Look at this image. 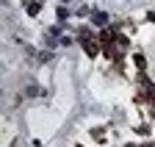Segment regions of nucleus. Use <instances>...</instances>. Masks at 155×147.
<instances>
[{
    "mask_svg": "<svg viewBox=\"0 0 155 147\" xmlns=\"http://www.w3.org/2000/svg\"><path fill=\"white\" fill-rule=\"evenodd\" d=\"M91 22H94L97 28H103V25L108 22V14H103V11H91Z\"/></svg>",
    "mask_w": 155,
    "mask_h": 147,
    "instance_id": "1",
    "label": "nucleus"
},
{
    "mask_svg": "<svg viewBox=\"0 0 155 147\" xmlns=\"http://www.w3.org/2000/svg\"><path fill=\"white\" fill-rule=\"evenodd\" d=\"M83 47H86L89 56H97V42L94 39H83Z\"/></svg>",
    "mask_w": 155,
    "mask_h": 147,
    "instance_id": "2",
    "label": "nucleus"
},
{
    "mask_svg": "<svg viewBox=\"0 0 155 147\" xmlns=\"http://www.w3.org/2000/svg\"><path fill=\"white\" fill-rule=\"evenodd\" d=\"M28 14H31V17L39 14V3H36V0H31V3H28Z\"/></svg>",
    "mask_w": 155,
    "mask_h": 147,
    "instance_id": "3",
    "label": "nucleus"
},
{
    "mask_svg": "<svg viewBox=\"0 0 155 147\" xmlns=\"http://www.w3.org/2000/svg\"><path fill=\"white\" fill-rule=\"evenodd\" d=\"M152 117H155V111H152Z\"/></svg>",
    "mask_w": 155,
    "mask_h": 147,
    "instance_id": "4",
    "label": "nucleus"
},
{
    "mask_svg": "<svg viewBox=\"0 0 155 147\" xmlns=\"http://www.w3.org/2000/svg\"><path fill=\"white\" fill-rule=\"evenodd\" d=\"M147 147H150V144H147Z\"/></svg>",
    "mask_w": 155,
    "mask_h": 147,
    "instance_id": "5",
    "label": "nucleus"
}]
</instances>
